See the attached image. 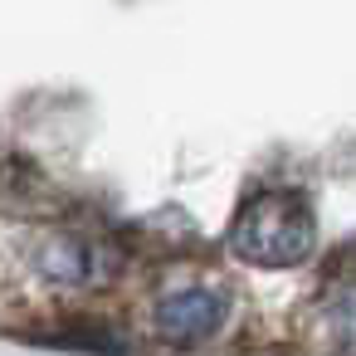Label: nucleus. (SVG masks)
Returning <instances> with one entry per match:
<instances>
[{
    "instance_id": "f257e3e1",
    "label": "nucleus",
    "mask_w": 356,
    "mask_h": 356,
    "mask_svg": "<svg viewBox=\"0 0 356 356\" xmlns=\"http://www.w3.org/2000/svg\"><path fill=\"white\" fill-rule=\"evenodd\" d=\"M229 249L254 268H298L317 249V215L293 191H264L234 215Z\"/></svg>"
},
{
    "instance_id": "f03ea898",
    "label": "nucleus",
    "mask_w": 356,
    "mask_h": 356,
    "mask_svg": "<svg viewBox=\"0 0 356 356\" xmlns=\"http://www.w3.org/2000/svg\"><path fill=\"white\" fill-rule=\"evenodd\" d=\"M25 264L35 278H44L49 288H88L98 273V254L83 234L74 229H40L25 244Z\"/></svg>"
},
{
    "instance_id": "7ed1b4c3",
    "label": "nucleus",
    "mask_w": 356,
    "mask_h": 356,
    "mask_svg": "<svg viewBox=\"0 0 356 356\" xmlns=\"http://www.w3.org/2000/svg\"><path fill=\"white\" fill-rule=\"evenodd\" d=\"M220 322H225V298L215 288H181L156 307V332L171 346H200L220 332Z\"/></svg>"
},
{
    "instance_id": "20e7f679",
    "label": "nucleus",
    "mask_w": 356,
    "mask_h": 356,
    "mask_svg": "<svg viewBox=\"0 0 356 356\" xmlns=\"http://www.w3.org/2000/svg\"><path fill=\"white\" fill-rule=\"evenodd\" d=\"M0 210L44 215V210H54V191H49L25 161H0Z\"/></svg>"
}]
</instances>
